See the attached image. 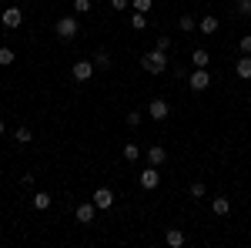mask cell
I'll list each match as a JSON object with an SVG mask.
<instances>
[{"label": "cell", "mask_w": 251, "mask_h": 248, "mask_svg": "<svg viewBox=\"0 0 251 248\" xmlns=\"http://www.w3.org/2000/svg\"><path fill=\"white\" fill-rule=\"evenodd\" d=\"M3 131H7V124H3V121H0V134H3Z\"/></svg>", "instance_id": "obj_31"}, {"label": "cell", "mask_w": 251, "mask_h": 248, "mask_svg": "<svg viewBox=\"0 0 251 248\" xmlns=\"http://www.w3.org/2000/svg\"><path fill=\"white\" fill-rule=\"evenodd\" d=\"M77 30H80L77 17H60L57 24H54V34H57L60 40H74V37H77Z\"/></svg>", "instance_id": "obj_2"}, {"label": "cell", "mask_w": 251, "mask_h": 248, "mask_svg": "<svg viewBox=\"0 0 251 248\" xmlns=\"http://www.w3.org/2000/svg\"><path fill=\"white\" fill-rule=\"evenodd\" d=\"M131 27H134V30H144V27H148V14L134 10V14H131Z\"/></svg>", "instance_id": "obj_19"}, {"label": "cell", "mask_w": 251, "mask_h": 248, "mask_svg": "<svg viewBox=\"0 0 251 248\" xmlns=\"http://www.w3.org/2000/svg\"><path fill=\"white\" fill-rule=\"evenodd\" d=\"M234 74L241 77V81H251V54H245V57L234 64Z\"/></svg>", "instance_id": "obj_12"}, {"label": "cell", "mask_w": 251, "mask_h": 248, "mask_svg": "<svg viewBox=\"0 0 251 248\" xmlns=\"http://www.w3.org/2000/svg\"><path fill=\"white\" fill-rule=\"evenodd\" d=\"M14 141H17V144H30V141H34V131H30L27 124H20L17 131H14Z\"/></svg>", "instance_id": "obj_16"}, {"label": "cell", "mask_w": 251, "mask_h": 248, "mask_svg": "<svg viewBox=\"0 0 251 248\" xmlns=\"http://www.w3.org/2000/svg\"><path fill=\"white\" fill-rule=\"evenodd\" d=\"M208 60H211V54H208L204 47H198V51L191 54V64H194V67H208Z\"/></svg>", "instance_id": "obj_17"}, {"label": "cell", "mask_w": 251, "mask_h": 248, "mask_svg": "<svg viewBox=\"0 0 251 248\" xmlns=\"http://www.w3.org/2000/svg\"><path fill=\"white\" fill-rule=\"evenodd\" d=\"M238 14L241 17H251V0H238Z\"/></svg>", "instance_id": "obj_27"}, {"label": "cell", "mask_w": 251, "mask_h": 248, "mask_svg": "<svg viewBox=\"0 0 251 248\" xmlns=\"http://www.w3.org/2000/svg\"><path fill=\"white\" fill-rule=\"evenodd\" d=\"M30 201H34V208H37V211H47V208H50V205H54V198H50L47 191H37V194H34Z\"/></svg>", "instance_id": "obj_13"}, {"label": "cell", "mask_w": 251, "mask_h": 248, "mask_svg": "<svg viewBox=\"0 0 251 248\" xmlns=\"http://www.w3.org/2000/svg\"><path fill=\"white\" fill-rule=\"evenodd\" d=\"M198 30H201V34H208V37L218 34V17H214V14H204V17L198 20Z\"/></svg>", "instance_id": "obj_11"}, {"label": "cell", "mask_w": 251, "mask_h": 248, "mask_svg": "<svg viewBox=\"0 0 251 248\" xmlns=\"http://www.w3.org/2000/svg\"><path fill=\"white\" fill-rule=\"evenodd\" d=\"M74 10L77 14H91V0H74Z\"/></svg>", "instance_id": "obj_26"}, {"label": "cell", "mask_w": 251, "mask_h": 248, "mask_svg": "<svg viewBox=\"0 0 251 248\" xmlns=\"http://www.w3.org/2000/svg\"><path fill=\"white\" fill-rule=\"evenodd\" d=\"M94 71H97V64L94 60H74V67H71V74H74V81H91L94 77Z\"/></svg>", "instance_id": "obj_4"}, {"label": "cell", "mask_w": 251, "mask_h": 248, "mask_svg": "<svg viewBox=\"0 0 251 248\" xmlns=\"http://www.w3.org/2000/svg\"><path fill=\"white\" fill-rule=\"evenodd\" d=\"M157 51H164V54H168V51H171V37H157V44H154Z\"/></svg>", "instance_id": "obj_28"}, {"label": "cell", "mask_w": 251, "mask_h": 248, "mask_svg": "<svg viewBox=\"0 0 251 248\" xmlns=\"http://www.w3.org/2000/svg\"><path fill=\"white\" fill-rule=\"evenodd\" d=\"M204 191H208V188H204V181H194V185H191V198H204Z\"/></svg>", "instance_id": "obj_25"}, {"label": "cell", "mask_w": 251, "mask_h": 248, "mask_svg": "<svg viewBox=\"0 0 251 248\" xmlns=\"http://www.w3.org/2000/svg\"><path fill=\"white\" fill-rule=\"evenodd\" d=\"M238 47H241V54H251V34H245V37H241V44H238Z\"/></svg>", "instance_id": "obj_29"}, {"label": "cell", "mask_w": 251, "mask_h": 248, "mask_svg": "<svg viewBox=\"0 0 251 248\" xmlns=\"http://www.w3.org/2000/svg\"><path fill=\"white\" fill-rule=\"evenodd\" d=\"M177 27H181V30H184V34H188V30H194V27H198V20H194L191 14H184V17L177 20Z\"/></svg>", "instance_id": "obj_20"}, {"label": "cell", "mask_w": 251, "mask_h": 248, "mask_svg": "<svg viewBox=\"0 0 251 248\" xmlns=\"http://www.w3.org/2000/svg\"><path fill=\"white\" fill-rule=\"evenodd\" d=\"M151 3H154V0H131V7L141 10V14H148V10H151Z\"/></svg>", "instance_id": "obj_24"}, {"label": "cell", "mask_w": 251, "mask_h": 248, "mask_svg": "<svg viewBox=\"0 0 251 248\" xmlns=\"http://www.w3.org/2000/svg\"><path fill=\"white\" fill-rule=\"evenodd\" d=\"M14 57H17V54H14L10 47H0V64H3V67H10V64H14Z\"/></svg>", "instance_id": "obj_21"}, {"label": "cell", "mask_w": 251, "mask_h": 248, "mask_svg": "<svg viewBox=\"0 0 251 248\" xmlns=\"http://www.w3.org/2000/svg\"><path fill=\"white\" fill-rule=\"evenodd\" d=\"M164 242H168L171 248H181V245H184V231H181V228H168Z\"/></svg>", "instance_id": "obj_14"}, {"label": "cell", "mask_w": 251, "mask_h": 248, "mask_svg": "<svg viewBox=\"0 0 251 248\" xmlns=\"http://www.w3.org/2000/svg\"><path fill=\"white\" fill-rule=\"evenodd\" d=\"M0 24H3L7 30H17L20 24H24V10H20V7H7V10L0 14Z\"/></svg>", "instance_id": "obj_6"}, {"label": "cell", "mask_w": 251, "mask_h": 248, "mask_svg": "<svg viewBox=\"0 0 251 248\" xmlns=\"http://www.w3.org/2000/svg\"><path fill=\"white\" fill-rule=\"evenodd\" d=\"M111 7L114 10H124V7H131V0H111Z\"/></svg>", "instance_id": "obj_30"}, {"label": "cell", "mask_w": 251, "mask_h": 248, "mask_svg": "<svg viewBox=\"0 0 251 248\" xmlns=\"http://www.w3.org/2000/svg\"><path fill=\"white\" fill-rule=\"evenodd\" d=\"M188 84H191L194 94H201V91H208V87H211V74H208L204 67H194L191 74H188Z\"/></svg>", "instance_id": "obj_3"}, {"label": "cell", "mask_w": 251, "mask_h": 248, "mask_svg": "<svg viewBox=\"0 0 251 248\" xmlns=\"http://www.w3.org/2000/svg\"><path fill=\"white\" fill-rule=\"evenodd\" d=\"M124 121H127L131 128H137V124L144 121V114H141V111H127V114H124Z\"/></svg>", "instance_id": "obj_23"}, {"label": "cell", "mask_w": 251, "mask_h": 248, "mask_svg": "<svg viewBox=\"0 0 251 248\" xmlns=\"http://www.w3.org/2000/svg\"><path fill=\"white\" fill-rule=\"evenodd\" d=\"M141 67H144V71H148V74H161V71H164V67H168V54H164V51H148V54H144V57H141Z\"/></svg>", "instance_id": "obj_1"}, {"label": "cell", "mask_w": 251, "mask_h": 248, "mask_svg": "<svg viewBox=\"0 0 251 248\" xmlns=\"http://www.w3.org/2000/svg\"><path fill=\"white\" fill-rule=\"evenodd\" d=\"M124 158H127V161H137V158H141V148H137V144H124Z\"/></svg>", "instance_id": "obj_22"}, {"label": "cell", "mask_w": 251, "mask_h": 248, "mask_svg": "<svg viewBox=\"0 0 251 248\" xmlns=\"http://www.w3.org/2000/svg\"><path fill=\"white\" fill-rule=\"evenodd\" d=\"M94 64H97V71H111V54H107V51H97Z\"/></svg>", "instance_id": "obj_18"}, {"label": "cell", "mask_w": 251, "mask_h": 248, "mask_svg": "<svg viewBox=\"0 0 251 248\" xmlns=\"http://www.w3.org/2000/svg\"><path fill=\"white\" fill-rule=\"evenodd\" d=\"M74 215H77L80 225H91V221H94V215H97V205H94V201H84V205H77Z\"/></svg>", "instance_id": "obj_8"}, {"label": "cell", "mask_w": 251, "mask_h": 248, "mask_svg": "<svg viewBox=\"0 0 251 248\" xmlns=\"http://www.w3.org/2000/svg\"><path fill=\"white\" fill-rule=\"evenodd\" d=\"M148 161H151L154 168H161V165L168 161V148H161V144H151V148H148Z\"/></svg>", "instance_id": "obj_10"}, {"label": "cell", "mask_w": 251, "mask_h": 248, "mask_svg": "<svg viewBox=\"0 0 251 248\" xmlns=\"http://www.w3.org/2000/svg\"><path fill=\"white\" fill-rule=\"evenodd\" d=\"M148 117H151V121H164V117H171V104H168L164 97H154V101L148 104Z\"/></svg>", "instance_id": "obj_5"}, {"label": "cell", "mask_w": 251, "mask_h": 248, "mask_svg": "<svg viewBox=\"0 0 251 248\" xmlns=\"http://www.w3.org/2000/svg\"><path fill=\"white\" fill-rule=\"evenodd\" d=\"M211 211H214V215H221V218H225V215L231 211V201H228V198L221 194V198H214V201H211Z\"/></svg>", "instance_id": "obj_15"}, {"label": "cell", "mask_w": 251, "mask_h": 248, "mask_svg": "<svg viewBox=\"0 0 251 248\" xmlns=\"http://www.w3.org/2000/svg\"><path fill=\"white\" fill-rule=\"evenodd\" d=\"M157 185H161V171H157L154 165H151V168H144V171H141V188H144V191H154Z\"/></svg>", "instance_id": "obj_7"}, {"label": "cell", "mask_w": 251, "mask_h": 248, "mask_svg": "<svg viewBox=\"0 0 251 248\" xmlns=\"http://www.w3.org/2000/svg\"><path fill=\"white\" fill-rule=\"evenodd\" d=\"M91 201H94L97 208H111V205H114V191H111V188H97Z\"/></svg>", "instance_id": "obj_9"}]
</instances>
